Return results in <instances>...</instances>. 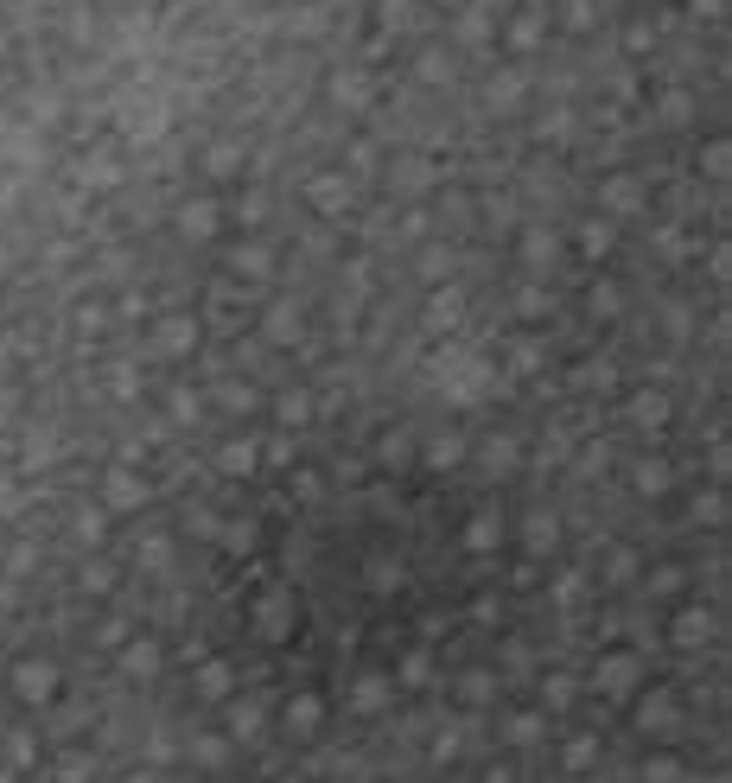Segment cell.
I'll use <instances>...</instances> for the list:
<instances>
[{
	"mask_svg": "<svg viewBox=\"0 0 732 783\" xmlns=\"http://www.w3.org/2000/svg\"><path fill=\"white\" fill-rule=\"evenodd\" d=\"M465 567L459 516L414 472H312L236 554L230 618L293 682H357L452 612Z\"/></svg>",
	"mask_w": 732,
	"mask_h": 783,
	"instance_id": "1",
	"label": "cell"
}]
</instances>
